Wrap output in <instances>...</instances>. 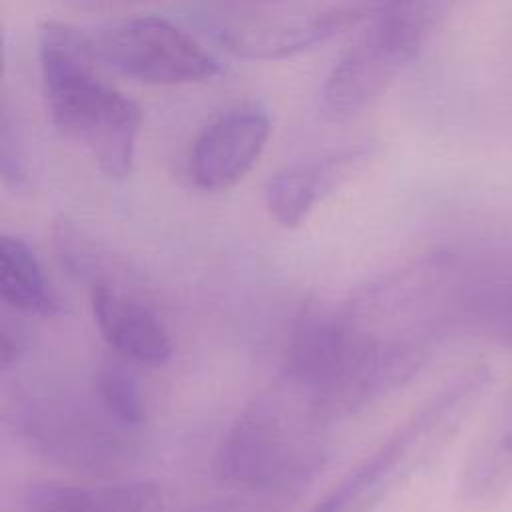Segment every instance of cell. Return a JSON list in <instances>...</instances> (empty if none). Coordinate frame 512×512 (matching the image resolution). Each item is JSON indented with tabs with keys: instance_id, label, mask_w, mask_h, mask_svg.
Listing matches in <instances>:
<instances>
[{
	"instance_id": "6da1fadb",
	"label": "cell",
	"mask_w": 512,
	"mask_h": 512,
	"mask_svg": "<svg viewBox=\"0 0 512 512\" xmlns=\"http://www.w3.org/2000/svg\"><path fill=\"white\" fill-rule=\"evenodd\" d=\"M38 58L54 126L82 146L104 176L124 180L134 166L142 114L98 76L88 32L46 22L38 36Z\"/></svg>"
},
{
	"instance_id": "7a4b0ae2",
	"label": "cell",
	"mask_w": 512,
	"mask_h": 512,
	"mask_svg": "<svg viewBox=\"0 0 512 512\" xmlns=\"http://www.w3.org/2000/svg\"><path fill=\"white\" fill-rule=\"evenodd\" d=\"M324 424L312 396L280 374L224 432L214 472L240 490L292 494L322 466L318 434Z\"/></svg>"
},
{
	"instance_id": "3957f363",
	"label": "cell",
	"mask_w": 512,
	"mask_h": 512,
	"mask_svg": "<svg viewBox=\"0 0 512 512\" xmlns=\"http://www.w3.org/2000/svg\"><path fill=\"white\" fill-rule=\"evenodd\" d=\"M490 380V368L484 364L450 376L306 512H372L398 482L428 464L452 440Z\"/></svg>"
},
{
	"instance_id": "277c9868",
	"label": "cell",
	"mask_w": 512,
	"mask_h": 512,
	"mask_svg": "<svg viewBox=\"0 0 512 512\" xmlns=\"http://www.w3.org/2000/svg\"><path fill=\"white\" fill-rule=\"evenodd\" d=\"M384 0H228L204 14L232 54L278 60L370 20Z\"/></svg>"
},
{
	"instance_id": "5b68a950",
	"label": "cell",
	"mask_w": 512,
	"mask_h": 512,
	"mask_svg": "<svg viewBox=\"0 0 512 512\" xmlns=\"http://www.w3.org/2000/svg\"><path fill=\"white\" fill-rule=\"evenodd\" d=\"M424 30L426 10L420 0H384L330 70L322 88L326 114L344 120L370 106L416 56Z\"/></svg>"
},
{
	"instance_id": "8992f818",
	"label": "cell",
	"mask_w": 512,
	"mask_h": 512,
	"mask_svg": "<svg viewBox=\"0 0 512 512\" xmlns=\"http://www.w3.org/2000/svg\"><path fill=\"white\" fill-rule=\"evenodd\" d=\"M18 430L32 450L74 470L112 472L132 456L130 428L118 424L100 404L72 398H30L18 412Z\"/></svg>"
},
{
	"instance_id": "52a82bcc",
	"label": "cell",
	"mask_w": 512,
	"mask_h": 512,
	"mask_svg": "<svg viewBox=\"0 0 512 512\" xmlns=\"http://www.w3.org/2000/svg\"><path fill=\"white\" fill-rule=\"evenodd\" d=\"M96 62L146 84H192L218 74V60L190 34L158 16H140L88 34Z\"/></svg>"
},
{
	"instance_id": "ba28073f",
	"label": "cell",
	"mask_w": 512,
	"mask_h": 512,
	"mask_svg": "<svg viewBox=\"0 0 512 512\" xmlns=\"http://www.w3.org/2000/svg\"><path fill=\"white\" fill-rule=\"evenodd\" d=\"M452 336L512 350V246L456 250Z\"/></svg>"
},
{
	"instance_id": "9c48e42d",
	"label": "cell",
	"mask_w": 512,
	"mask_h": 512,
	"mask_svg": "<svg viewBox=\"0 0 512 512\" xmlns=\"http://www.w3.org/2000/svg\"><path fill=\"white\" fill-rule=\"evenodd\" d=\"M262 110L236 108L210 122L194 140L188 160L192 182L206 192L236 186L260 160L270 138Z\"/></svg>"
},
{
	"instance_id": "30bf717a",
	"label": "cell",
	"mask_w": 512,
	"mask_h": 512,
	"mask_svg": "<svg viewBox=\"0 0 512 512\" xmlns=\"http://www.w3.org/2000/svg\"><path fill=\"white\" fill-rule=\"evenodd\" d=\"M370 156V146H342L278 170L266 184L264 202L270 218L284 228H298Z\"/></svg>"
},
{
	"instance_id": "8fae6325",
	"label": "cell",
	"mask_w": 512,
	"mask_h": 512,
	"mask_svg": "<svg viewBox=\"0 0 512 512\" xmlns=\"http://www.w3.org/2000/svg\"><path fill=\"white\" fill-rule=\"evenodd\" d=\"M90 306L98 332L114 354L144 366H162L172 358L174 346L164 322L136 290L92 288Z\"/></svg>"
},
{
	"instance_id": "7c38bea8",
	"label": "cell",
	"mask_w": 512,
	"mask_h": 512,
	"mask_svg": "<svg viewBox=\"0 0 512 512\" xmlns=\"http://www.w3.org/2000/svg\"><path fill=\"white\" fill-rule=\"evenodd\" d=\"M162 490L150 480L110 484L36 482L20 498V512H160Z\"/></svg>"
},
{
	"instance_id": "4fadbf2b",
	"label": "cell",
	"mask_w": 512,
	"mask_h": 512,
	"mask_svg": "<svg viewBox=\"0 0 512 512\" xmlns=\"http://www.w3.org/2000/svg\"><path fill=\"white\" fill-rule=\"evenodd\" d=\"M512 488V384L468 452L460 492L468 502H490Z\"/></svg>"
},
{
	"instance_id": "5bb4252c",
	"label": "cell",
	"mask_w": 512,
	"mask_h": 512,
	"mask_svg": "<svg viewBox=\"0 0 512 512\" xmlns=\"http://www.w3.org/2000/svg\"><path fill=\"white\" fill-rule=\"evenodd\" d=\"M0 296L14 312L34 318L60 316L64 304L30 246L10 234L0 238Z\"/></svg>"
},
{
	"instance_id": "9a60e30c",
	"label": "cell",
	"mask_w": 512,
	"mask_h": 512,
	"mask_svg": "<svg viewBox=\"0 0 512 512\" xmlns=\"http://www.w3.org/2000/svg\"><path fill=\"white\" fill-rule=\"evenodd\" d=\"M52 244L62 268L90 290L98 286L136 290L138 274L78 224L66 218L58 220L52 230Z\"/></svg>"
},
{
	"instance_id": "2e32d148",
	"label": "cell",
	"mask_w": 512,
	"mask_h": 512,
	"mask_svg": "<svg viewBox=\"0 0 512 512\" xmlns=\"http://www.w3.org/2000/svg\"><path fill=\"white\" fill-rule=\"evenodd\" d=\"M128 362L114 352L104 356L96 368L94 386L98 404L118 424L136 430L146 420V400Z\"/></svg>"
},
{
	"instance_id": "e0dca14e",
	"label": "cell",
	"mask_w": 512,
	"mask_h": 512,
	"mask_svg": "<svg viewBox=\"0 0 512 512\" xmlns=\"http://www.w3.org/2000/svg\"><path fill=\"white\" fill-rule=\"evenodd\" d=\"M0 170L6 186L18 190L28 182L26 156L20 144L18 134L12 130L8 114L2 116V134H0Z\"/></svg>"
},
{
	"instance_id": "ac0fdd59",
	"label": "cell",
	"mask_w": 512,
	"mask_h": 512,
	"mask_svg": "<svg viewBox=\"0 0 512 512\" xmlns=\"http://www.w3.org/2000/svg\"><path fill=\"white\" fill-rule=\"evenodd\" d=\"M30 344L26 326L18 318L4 316L0 322V366L8 370L26 354Z\"/></svg>"
}]
</instances>
